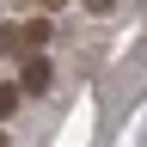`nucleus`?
Listing matches in <instances>:
<instances>
[{
	"label": "nucleus",
	"mask_w": 147,
	"mask_h": 147,
	"mask_svg": "<svg viewBox=\"0 0 147 147\" xmlns=\"http://www.w3.org/2000/svg\"><path fill=\"white\" fill-rule=\"evenodd\" d=\"M43 6H49V12H55V6H67V0H43Z\"/></svg>",
	"instance_id": "nucleus-5"
},
{
	"label": "nucleus",
	"mask_w": 147,
	"mask_h": 147,
	"mask_svg": "<svg viewBox=\"0 0 147 147\" xmlns=\"http://www.w3.org/2000/svg\"><path fill=\"white\" fill-rule=\"evenodd\" d=\"M49 31H55V25H49V18H31V25H25V31H18V43H25L31 55H43V43H49Z\"/></svg>",
	"instance_id": "nucleus-2"
},
{
	"label": "nucleus",
	"mask_w": 147,
	"mask_h": 147,
	"mask_svg": "<svg viewBox=\"0 0 147 147\" xmlns=\"http://www.w3.org/2000/svg\"><path fill=\"white\" fill-rule=\"evenodd\" d=\"M0 147H12V141H6V135H0Z\"/></svg>",
	"instance_id": "nucleus-6"
},
{
	"label": "nucleus",
	"mask_w": 147,
	"mask_h": 147,
	"mask_svg": "<svg viewBox=\"0 0 147 147\" xmlns=\"http://www.w3.org/2000/svg\"><path fill=\"white\" fill-rule=\"evenodd\" d=\"M49 80H55V74H49V55H25L18 86H25V92H49Z\"/></svg>",
	"instance_id": "nucleus-1"
},
{
	"label": "nucleus",
	"mask_w": 147,
	"mask_h": 147,
	"mask_svg": "<svg viewBox=\"0 0 147 147\" xmlns=\"http://www.w3.org/2000/svg\"><path fill=\"white\" fill-rule=\"evenodd\" d=\"M110 6H117V0H86V12H110Z\"/></svg>",
	"instance_id": "nucleus-4"
},
{
	"label": "nucleus",
	"mask_w": 147,
	"mask_h": 147,
	"mask_svg": "<svg viewBox=\"0 0 147 147\" xmlns=\"http://www.w3.org/2000/svg\"><path fill=\"white\" fill-rule=\"evenodd\" d=\"M18 98H25V86H0V117H12Z\"/></svg>",
	"instance_id": "nucleus-3"
}]
</instances>
